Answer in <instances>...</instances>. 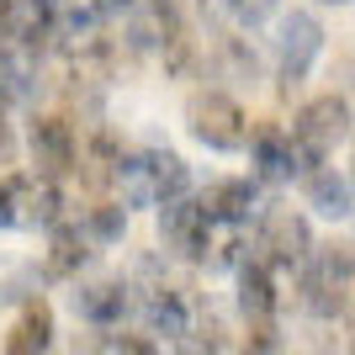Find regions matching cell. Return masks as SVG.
I'll use <instances>...</instances> for the list:
<instances>
[{
	"mask_svg": "<svg viewBox=\"0 0 355 355\" xmlns=\"http://www.w3.org/2000/svg\"><path fill=\"white\" fill-rule=\"evenodd\" d=\"M212 69L223 80H239V85H254L260 80V64L254 53L244 48V37H212Z\"/></svg>",
	"mask_w": 355,
	"mask_h": 355,
	"instance_id": "cell-19",
	"label": "cell"
},
{
	"mask_svg": "<svg viewBox=\"0 0 355 355\" xmlns=\"http://www.w3.org/2000/svg\"><path fill=\"white\" fill-rule=\"evenodd\" d=\"M128 6H133V0H90V11L101 16V21H117V16H128Z\"/></svg>",
	"mask_w": 355,
	"mask_h": 355,
	"instance_id": "cell-24",
	"label": "cell"
},
{
	"mask_svg": "<svg viewBox=\"0 0 355 355\" xmlns=\"http://www.w3.org/2000/svg\"><path fill=\"white\" fill-rule=\"evenodd\" d=\"M144 170H148V191H154V207L170 202V196L191 191V170L175 148H144Z\"/></svg>",
	"mask_w": 355,
	"mask_h": 355,
	"instance_id": "cell-18",
	"label": "cell"
},
{
	"mask_svg": "<svg viewBox=\"0 0 355 355\" xmlns=\"http://www.w3.org/2000/svg\"><path fill=\"white\" fill-rule=\"evenodd\" d=\"M228 16H234L239 27H266L270 16H276V0H223Z\"/></svg>",
	"mask_w": 355,
	"mask_h": 355,
	"instance_id": "cell-21",
	"label": "cell"
},
{
	"mask_svg": "<svg viewBox=\"0 0 355 355\" xmlns=\"http://www.w3.org/2000/svg\"><path fill=\"white\" fill-rule=\"evenodd\" d=\"M345 144H350V96H345V90L313 96L292 117V148H297V164H302V170L324 164L329 154L345 148Z\"/></svg>",
	"mask_w": 355,
	"mask_h": 355,
	"instance_id": "cell-1",
	"label": "cell"
},
{
	"mask_svg": "<svg viewBox=\"0 0 355 355\" xmlns=\"http://www.w3.org/2000/svg\"><path fill=\"white\" fill-rule=\"evenodd\" d=\"M302 175H308V202L324 212V218L345 223L355 212V186H350L345 170H334V164H313V170H302Z\"/></svg>",
	"mask_w": 355,
	"mask_h": 355,
	"instance_id": "cell-16",
	"label": "cell"
},
{
	"mask_svg": "<svg viewBox=\"0 0 355 355\" xmlns=\"http://www.w3.org/2000/svg\"><path fill=\"white\" fill-rule=\"evenodd\" d=\"M196 202H202V212H207L212 223H228V228H239V223H250L254 212H260V180H254V175L212 180V186L196 196Z\"/></svg>",
	"mask_w": 355,
	"mask_h": 355,
	"instance_id": "cell-12",
	"label": "cell"
},
{
	"mask_svg": "<svg viewBox=\"0 0 355 355\" xmlns=\"http://www.w3.org/2000/svg\"><path fill=\"white\" fill-rule=\"evenodd\" d=\"M128 48L133 53H148V48H164L175 32H186V6L180 0H133L128 6Z\"/></svg>",
	"mask_w": 355,
	"mask_h": 355,
	"instance_id": "cell-9",
	"label": "cell"
},
{
	"mask_svg": "<svg viewBox=\"0 0 355 355\" xmlns=\"http://www.w3.org/2000/svg\"><path fill=\"white\" fill-rule=\"evenodd\" d=\"M90 254H96V244H90L85 234H80V228H74V223H53V228H48V254H43V276L48 282H74V276H80V266H85Z\"/></svg>",
	"mask_w": 355,
	"mask_h": 355,
	"instance_id": "cell-14",
	"label": "cell"
},
{
	"mask_svg": "<svg viewBox=\"0 0 355 355\" xmlns=\"http://www.w3.org/2000/svg\"><path fill=\"white\" fill-rule=\"evenodd\" d=\"M53 345V308H48L43 297H32L27 308H21V318L11 324V334L0 340V350L6 355H37Z\"/></svg>",
	"mask_w": 355,
	"mask_h": 355,
	"instance_id": "cell-17",
	"label": "cell"
},
{
	"mask_svg": "<svg viewBox=\"0 0 355 355\" xmlns=\"http://www.w3.org/2000/svg\"><path fill=\"white\" fill-rule=\"evenodd\" d=\"M74 228H80V234L90 239V244H117L122 234H128V207H122V202H96V207H85V218L74 223Z\"/></svg>",
	"mask_w": 355,
	"mask_h": 355,
	"instance_id": "cell-20",
	"label": "cell"
},
{
	"mask_svg": "<svg viewBox=\"0 0 355 355\" xmlns=\"http://www.w3.org/2000/svg\"><path fill=\"white\" fill-rule=\"evenodd\" d=\"M350 244H329V250H308V260H302V308L313 313V318H350Z\"/></svg>",
	"mask_w": 355,
	"mask_h": 355,
	"instance_id": "cell-2",
	"label": "cell"
},
{
	"mask_svg": "<svg viewBox=\"0 0 355 355\" xmlns=\"http://www.w3.org/2000/svg\"><path fill=\"white\" fill-rule=\"evenodd\" d=\"M239 313H244V324H276V313H282V292H276V270L260 260V254H239Z\"/></svg>",
	"mask_w": 355,
	"mask_h": 355,
	"instance_id": "cell-10",
	"label": "cell"
},
{
	"mask_svg": "<svg viewBox=\"0 0 355 355\" xmlns=\"http://www.w3.org/2000/svg\"><path fill=\"white\" fill-rule=\"evenodd\" d=\"M133 308V286L117 282V276H101V282H80V292H74V313L85 318V324L96 329H112L122 324V313Z\"/></svg>",
	"mask_w": 355,
	"mask_h": 355,
	"instance_id": "cell-13",
	"label": "cell"
},
{
	"mask_svg": "<svg viewBox=\"0 0 355 355\" xmlns=\"http://www.w3.org/2000/svg\"><path fill=\"white\" fill-rule=\"evenodd\" d=\"M186 128H191L196 144L218 148V154H234V148H244L250 117H244V106L228 90H196L191 101H186Z\"/></svg>",
	"mask_w": 355,
	"mask_h": 355,
	"instance_id": "cell-4",
	"label": "cell"
},
{
	"mask_svg": "<svg viewBox=\"0 0 355 355\" xmlns=\"http://www.w3.org/2000/svg\"><path fill=\"white\" fill-rule=\"evenodd\" d=\"M27 148H32V170H37V175L64 180V175H74V148H80V133H74L69 117H32Z\"/></svg>",
	"mask_w": 355,
	"mask_h": 355,
	"instance_id": "cell-8",
	"label": "cell"
},
{
	"mask_svg": "<svg viewBox=\"0 0 355 355\" xmlns=\"http://www.w3.org/2000/svg\"><path fill=\"white\" fill-rule=\"evenodd\" d=\"M16 223V175H0V228Z\"/></svg>",
	"mask_w": 355,
	"mask_h": 355,
	"instance_id": "cell-22",
	"label": "cell"
},
{
	"mask_svg": "<svg viewBox=\"0 0 355 355\" xmlns=\"http://www.w3.org/2000/svg\"><path fill=\"white\" fill-rule=\"evenodd\" d=\"M159 239H164V250H170V254L202 266V254H207V244H212V218L202 212V202H196L191 191L159 202Z\"/></svg>",
	"mask_w": 355,
	"mask_h": 355,
	"instance_id": "cell-5",
	"label": "cell"
},
{
	"mask_svg": "<svg viewBox=\"0 0 355 355\" xmlns=\"http://www.w3.org/2000/svg\"><path fill=\"white\" fill-rule=\"evenodd\" d=\"M250 138V164H254V180L260 186H286L292 175H302V164H297V148H292V133L276 128V122H260Z\"/></svg>",
	"mask_w": 355,
	"mask_h": 355,
	"instance_id": "cell-11",
	"label": "cell"
},
{
	"mask_svg": "<svg viewBox=\"0 0 355 355\" xmlns=\"http://www.w3.org/2000/svg\"><path fill=\"white\" fill-rule=\"evenodd\" d=\"M313 250V228L297 207H266L260 212V260L270 270H297Z\"/></svg>",
	"mask_w": 355,
	"mask_h": 355,
	"instance_id": "cell-6",
	"label": "cell"
},
{
	"mask_svg": "<svg viewBox=\"0 0 355 355\" xmlns=\"http://www.w3.org/2000/svg\"><path fill=\"white\" fill-rule=\"evenodd\" d=\"M101 350H133V355H148V350H154V340H138V334H112V340H101Z\"/></svg>",
	"mask_w": 355,
	"mask_h": 355,
	"instance_id": "cell-23",
	"label": "cell"
},
{
	"mask_svg": "<svg viewBox=\"0 0 355 355\" xmlns=\"http://www.w3.org/2000/svg\"><path fill=\"white\" fill-rule=\"evenodd\" d=\"M318 53H324V21L313 11H286L276 27V90L297 96Z\"/></svg>",
	"mask_w": 355,
	"mask_h": 355,
	"instance_id": "cell-3",
	"label": "cell"
},
{
	"mask_svg": "<svg viewBox=\"0 0 355 355\" xmlns=\"http://www.w3.org/2000/svg\"><path fill=\"white\" fill-rule=\"evenodd\" d=\"M324 6H345V0H324Z\"/></svg>",
	"mask_w": 355,
	"mask_h": 355,
	"instance_id": "cell-25",
	"label": "cell"
},
{
	"mask_svg": "<svg viewBox=\"0 0 355 355\" xmlns=\"http://www.w3.org/2000/svg\"><path fill=\"white\" fill-rule=\"evenodd\" d=\"M117 159H122V144L106 133V128H96L85 144L74 148V175L85 180L96 196H106L112 191V175H117Z\"/></svg>",
	"mask_w": 355,
	"mask_h": 355,
	"instance_id": "cell-15",
	"label": "cell"
},
{
	"mask_svg": "<svg viewBox=\"0 0 355 355\" xmlns=\"http://www.w3.org/2000/svg\"><path fill=\"white\" fill-rule=\"evenodd\" d=\"M138 308H144V329L159 334L154 345H186V334H196V302L180 286L164 282L138 286Z\"/></svg>",
	"mask_w": 355,
	"mask_h": 355,
	"instance_id": "cell-7",
	"label": "cell"
}]
</instances>
